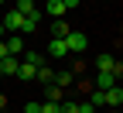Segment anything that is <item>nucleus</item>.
Instances as JSON below:
<instances>
[{
    "label": "nucleus",
    "mask_w": 123,
    "mask_h": 113,
    "mask_svg": "<svg viewBox=\"0 0 123 113\" xmlns=\"http://www.w3.org/2000/svg\"><path fill=\"white\" fill-rule=\"evenodd\" d=\"M34 79H38V82H55V72H51L48 65H38V72H34Z\"/></svg>",
    "instance_id": "f8f14e48"
},
{
    "label": "nucleus",
    "mask_w": 123,
    "mask_h": 113,
    "mask_svg": "<svg viewBox=\"0 0 123 113\" xmlns=\"http://www.w3.org/2000/svg\"><path fill=\"white\" fill-rule=\"evenodd\" d=\"M7 55H10V52H7V45L0 41V58H7Z\"/></svg>",
    "instance_id": "4be33fe9"
},
{
    "label": "nucleus",
    "mask_w": 123,
    "mask_h": 113,
    "mask_svg": "<svg viewBox=\"0 0 123 113\" xmlns=\"http://www.w3.org/2000/svg\"><path fill=\"white\" fill-rule=\"evenodd\" d=\"M17 69H21V58H14V55L0 58V75H17Z\"/></svg>",
    "instance_id": "423d86ee"
},
{
    "label": "nucleus",
    "mask_w": 123,
    "mask_h": 113,
    "mask_svg": "<svg viewBox=\"0 0 123 113\" xmlns=\"http://www.w3.org/2000/svg\"><path fill=\"white\" fill-rule=\"evenodd\" d=\"M38 72V65H31V62H21V69H17V79H24V82H31Z\"/></svg>",
    "instance_id": "9d476101"
},
{
    "label": "nucleus",
    "mask_w": 123,
    "mask_h": 113,
    "mask_svg": "<svg viewBox=\"0 0 123 113\" xmlns=\"http://www.w3.org/2000/svg\"><path fill=\"white\" fill-rule=\"evenodd\" d=\"M24 113H41V103H38V100H31V103H24Z\"/></svg>",
    "instance_id": "f3484780"
},
{
    "label": "nucleus",
    "mask_w": 123,
    "mask_h": 113,
    "mask_svg": "<svg viewBox=\"0 0 123 113\" xmlns=\"http://www.w3.org/2000/svg\"><path fill=\"white\" fill-rule=\"evenodd\" d=\"M116 82H120V79H116L113 72H99V75H96V86H92V89H103V93H106V89H113Z\"/></svg>",
    "instance_id": "0eeeda50"
},
{
    "label": "nucleus",
    "mask_w": 123,
    "mask_h": 113,
    "mask_svg": "<svg viewBox=\"0 0 123 113\" xmlns=\"http://www.w3.org/2000/svg\"><path fill=\"white\" fill-rule=\"evenodd\" d=\"M62 113H79V103H58Z\"/></svg>",
    "instance_id": "6ab92c4d"
},
{
    "label": "nucleus",
    "mask_w": 123,
    "mask_h": 113,
    "mask_svg": "<svg viewBox=\"0 0 123 113\" xmlns=\"http://www.w3.org/2000/svg\"><path fill=\"white\" fill-rule=\"evenodd\" d=\"M72 79H75L72 72H58V75H55V82H51V86H58V89H68V86H72Z\"/></svg>",
    "instance_id": "ddd939ff"
},
{
    "label": "nucleus",
    "mask_w": 123,
    "mask_h": 113,
    "mask_svg": "<svg viewBox=\"0 0 123 113\" xmlns=\"http://www.w3.org/2000/svg\"><path fill=\"white\" fill-rule=\"evenodd\" d=\"M44 103H65V100H62V89L58 86H48V89H44Z\"/></svg>",
    "instance_id": "4468645a"
},
{
    "label": "nucleus",
    "mask_w": 123,
    "mask_h": 113,
    "mask_svg": "<svg viewBox=\"0 0 123 113\" xmlns=\"http://www.w3.org/2000/svg\"><path fill=\"white\" fill-rule=\"evenodd\" d=\"M4 45H7V52H10V55H24V38H21V34H10Z\"/></svg>",
    "instance_id": "6e6552de"
},
{
    "label": "nucleus",
    "mask_w": 123,
    "mask_h": 113,
    "mask_svg": "<svg viewBox=\"0 0 123 113\" xmlns=\"http://www.w3.org/2000/svg\"><path fill=\"white\" fill-rule=\"evenodd\" d=\"M89 103H92V110L106 106V96H103V89H89Z\"/></svg>",
    "instance_id": "9b49d317"
},
{
    "label": "nucleus",
    "mask_w": 123,
    "mask_h": 113,
    "mask_svg": "<svg viewBox=\"0 0 123 113\" xmlns=\"http://www.w3.org/2000/svg\"><path fill=\"white\" fill-rule=\"evenodd\" d=\"M41 113H62L58 103H41Z\"/></svg>",
    "instance_id": "a211bd4d"
},
{
    "label": "nucleus",
    "mask_w": 123,
    "mask_h": 113,
    "mask_svg": "<svg viewBox=\"0 0 123 113\" xmlns=\"http://www.w3.org/2000/svg\"><path fill=\"white\" fill-rule=\"evenodd\" d=\"M62 4H65L68 10H75V7H79V4H82V0H62Z\"/></svg>",
    "instance_id": "412c9836"
},
{
    "label": "nucleus",
    "mask_w": 123,
    "mask_h": 113,
    "mask_svg": "<svg viewBox=\"0 0 123 113\" xmlns=\"http://www.w3.org/2000/svg\"><path fill=\"white\" fill-rule=\"evenodd\" d=\"M68 31H72V27H68L65 21H55V27H51V38H68Z\"/></svg>",
    "instance_id": "2eb2a0df"
},
{
    "label": "nucleus",
    "mask_w": 123,
    "mask_h": 113,
    "mask_svg": "<svg viewBox=\"0 0 123 113\" xmlns=\"http://www.w3.org/2000/svg\"><path fill=\"white\" fill-rule=\"evenodd\" d=\"M0 4H10V0H0Z\"/></svg>",
    "instance_id": "393cba45"
},
{
    "label": "nucleus",
    "mask_w": 123,
    "mask_h": 113,
    "mask_svg": "<svg viewBox=\"0 0 123 113\" xmlns=\"http://www.w3.org/2000/svg\"><path fill=\"white\" fill-rule=\"evenodd\" d=\"M34 27H38V17H24V24H21V38H24V34H31Z\"/></svg>",
    "instance_id": "dca6fc26"
},
{
    "label": "nucleus",
    "mask_w": 123,
    "mask_h": 113,
    "mask_svg": "<svg viewBox=\"0 0 123 113\" xmlns=\"http://www.w3.org/2000/svg\"><path fill=\"white\" fill-rule=\"evenodd\" d=\"M7 103H10V100H7L4 93H0V110H7Z\"/></svg>",
    "instance_id": "5701e85b"
},
{
    "label": "nucleus",
    "mask_w": 123,
    "mask_h": 113,
    "mask_svg": "<svg viewBox=\"0 0 123 113\" xmlns=\"http://www.w3.org/2000/svg\"><path fill=\"white\" fill-rule=\"evenodd\" d=\"M65 45H68V55H82L86 48H89V38L82 34V31H68V38H65Z\"/></svg>",
    "instance_id": "f257e3e1"
},
{
    "label": "nucleus",
    "mask_w": 123,
    "mask_h": 113,
    "mask_svg": "<svg viewBox=\"0 0 123 113\" xmlns=\"http://www.w3.org/2000/svg\"><path fill=\"white\" fill-rule=\"evenodd\" d=\"M48 55H51V58H68V45H65V38H51Z\"/></svg>",
    "instance_id": "20e7f679"
},
{
    "label": "nucleus",
    "mask_w": 123,
    "mask_h": 113,
    "mask_svg": "<svg viewBox=\"0 0 123 113\" xmlns=\"http://www.w3.org/2000/svg\"><path fill=\"white\" fill-rule=\"evenodd\" d=\"M14 10H17L21 17H38V21H41V10L34 7V0H17V4H14Z\"/></svg>",
    "instance_id": "7ed1b4c3"
},
{
    "label": "nucleus",
    "mask_w": 123,
    "mask_h": 113,
    "mask_svg": "<svg viewBox=\"0 0 123 113\" xmlns=\"http://www.w3.org/2000/svg\"><path fill=\"white\" fill-rule=\"evenodd\" d=\"M103 96H106V106H110V110H120V106H123V89H120V86L106 89Z\"/></svg>",
    "instance_id": "39448f33"
},
{
    "label": "nucleus",
    "mask_w": 123,
    "mask_h": 113,
    "mask_svg": "<svg viewBox=\"0 0 123 113\" xmlns=\"http://www.w3.org/2000/svg\"><path fill=\"white\" fill-rule=\"evenodd\" d=\"M79 113H96V110H92V103H79Z\"/></svg>",
    "instance_id": "aec40b11"
},
{
    "label": "nucleus",
    "mask_w": 123,
    "mask_h": 113,
    "mask_svg": "<svg viewBox=\"0 0 123 113\" xmlns=\"http://www.w3.org/2000/svg\"><path fill=\"white\" fill-rule=\"evenodd\" d=\"M0 24H4V31H17V34H21V24H24V17H21V14L10 7V10L4 14V21H0Z\"/></svg>",
    "instance_id": "f03ea898"
},
{
    "label": "nucleus",
    "mask_w": 123,
    "mask_h": 113,
    "mask_svg": "<svg viewBox=\"0 0 123 113\" xmlns=\"http://www.w3.org/2000/svg\"><path fill=\"white\" fill-rule=\"evenodd\" d=\"M44 10H48L51 17H58V21H62V17H65V14H68V7L62 4V0H48V7H44Z\"/></svg>",
    "instance_id": "1a4fd4ad"
},
{
    "label": "nucleus",
    "mask_w": 123,
    "mask_h": 113,
    "mask_svg": "<svg viewBox=\"0 0 123 113\" xmlns=\"http://www.w3.org/2000/svg\"><path fill=\"white\" fill-rule=\"evenodd\" d=\"M0 41H4V24H0Z\"/></svg>",
    "instance_id": "b1692460"
}]
</instances>
